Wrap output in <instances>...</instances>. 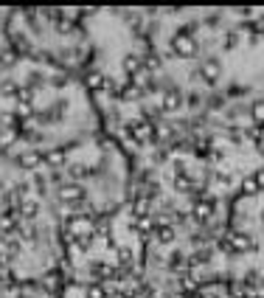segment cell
Segmentation results:
<instances>
[{"label": "cell", "instance_id": "2e32d148", "mask_svg": "<svg viewBox=\"0 0 264 298\" xmlns=\"http://www.w3.org/2000/svg\"><path fill=\"white\" fill-rule=\"evenodd\" d=\"M84 298H107V287L102 281H90L84 287Z\"/></svg>", "mask_w": 264, "mask_h": 298}, {"label": "cell", "instance_id": "603a6c76", "mask_svg": "<svg viewBox=\"0 0 264 298\" xmlns=\"http://www.w3.org/2000/svg\"><path fill=\"white\" fill-rule=\"evenodd\" d=\"M172 169H174V177H180V174H188V166H185L180 158H174V161H172Z\"/></svg>", "mask_w": 264, "mask_h": 298}, {"label": "cell", "instance_id": "8992f818", "mask_svg": "<svg viewBox=\"0 0 264 298\" xmlns=\"http://www.w3.org/2000/svg\"><path fill=\"white\" fill-rule=\"evenodd\" d=\"M68 228H70V234H73V239H76V236H87V234H93V222L87 217H70Z\"/></svg>", "mask_w": 264, "mask_h": 298}, {"label": "cell", "instance_id": "cb8c5ba5", "mask_svg": "<svg viewBox=\"0 0 264 298\" xmlns=\"http://www.w3.org/2000/svg\"><path fill=\"white\" fill-rule=\"evenodd\" d=\"M250 177H253V183H256V189H259V192H264V169H256Z\"/></svg>", "mask_w": 264, "mask_h": 298}, {"label": "cell", "instance_id": "9c48e42d", "mask_svg": "<svg viewBox=\"0 0 264 298\" xmlns=\"http://www.w3.org/2000/svg\"><path fill=\"white\" fill-rule=\"evenodd\" d=\"M191 214H194V219H200V222H205L211 214H214V200H208V197H203V200H197L194 208H191Z\"/></svg>", "mask_w": 264, "mask_h": 298}, {"label": "cell", "instance_id": "ba28073f", "mask_svg": "<svg viewBox=\"0 0 264 298\" xmlns=\"http://www.w3.org/2000/svg\"><path fill=\"white\" fill-rule=\"evenodd\" d=\"M180 104H183V93L177 90V87H169V90L163 93V110H166V113L180 110Z\"/></svg>", "mask_w": 264, "mask_h": 298}, {"label": "cell", "instance_id": "f1b7e54d", "mask_svg": "<svg viewBox=\"0 0 264 298\" xmlns=\"http://www.w3.org/2000/svg\"><path fill=\"white\" fill-rule=\"evenodd\" d=\"M262 222H264V208H262Z\"/></svg>", "mask_w": 264, "mask_h": 298}, {"label": "cell", "instance_id": "4fadbf2b", "mask_svg": "<svg viewBox=\"0 0 264 298\" xmlns=\"http://www.w3.org/2000/svg\"><path fill=\"white\" fill-rule=\"evenodd\" d=\"M124 70L129 73V76H138L141 70H143V59H141L138 54H126V59H124Z\"/></svg>", "mask_w": 264, "mask_h": 298}, {"label": "cell", "instance_id": "6da1fadb", "mask_svg": "<svg viewBox=\"0 0 264 298\" xmlns=\"http://www.w3.org/2000/svg\"><path fill=\"white\" fill-rule=\"evenodd\" d=\"M219 248L228 253H247L256 248V242H253V236H247V234H242V231H233L228 239L219 242Z\"/></svg>", "mask_w": 264, "mask_h": 298}, {"label": "cell", "instance_id": "52a82bcc", "mask_svg": "<svg viewBox=\"0 0 264 298\" xmlns=\"http://www.w3.org/2000/svg\"><path fill=\"white\" fill-rule=\"evenodd\" d=\"M90 276L99 281V278H118L121 276V270L118 267H110L107 262H93L90 264Z\"/></svg>", "mask_w": 264, "mask_h": 298}, {"label": "cell", "instance_id": "3957f363", "mask_svg": "<svg viewBox=\"0 0 264 298\" xmlns=\"http://www.w3.org/2000/svg\"><path fill=\"white\" fill-rule=\"evenodd\" d=\"M172 51L177 54V57H183V59L194 57L197 54V40L188 34V31H180V34L172 40Z\"/></svg>", "mask_w": 264, "mask_h": 298}, {"label": "cell", "instance_id": "d4e9b609", "mask_svg": "<svg viewBox=\"0 0 264 298\" xmlns=\"http://www.w3.org/2000/svg\"><path fill=\"white\" fill-rule=\"evenodd\" d=\"M236 45H239V34H228L225 37V51H233Z\"/></svg>", "mask_w": 264, "mask_h": 298}, {"label": "cell", "instance_id": "f546056e", "mask_svg": "<svg viewBox=\"0 0 264 298\" xmlns=\"http://www.w3.org/2000/svg\"><path fill=\"white\" fill-rule=\"evenodd\" d=\"M124 298H132V296H124Z\"/></svg>", "mask_w": 264, "mask_h": 298}, {"label": "cell", "instance_id": "484cf974", "mask_svg": "<svg viewBox=\"0 0 264 298\" xmlns=\"http://www.w3.org/2000/svg\"><path fill=\"white\" fill-rule=\"evenodd\" d=\"M217 180L222 186H233V174H228V172H217Z\"/></svg>", "mask_w": 264, "mask_h": 298}, {"label": "cell", "instance_id": "83f0119b", "mask_svg": "<svg viewBox=\"0 0 264 298\" xmlns=\"http://www.w3.org/2000/svg\"><path fill=\"white\" fill-rule=\"evenodd\" d=\"M203 298H222V296H219L217 290H205V293H203Z\"/></svg>", "mask_w": 264, "mask_h": 298}, {"label": "cell", "instance_id": "8fae6325", "mask_svg": "<svg viewBox=\"0 0 264 298\" xmlns=\"http://www.w3.org/2000/svg\"><path fill=\"white\" fill-rule=\"evenodd\" d=\"M203 76H205L208 85H214V82L222 76V62H219V59H208L205 65H203Z\"/></svg>", "mask_w": 264, "mask_h": 298}, {"label": "cell", "instance_id": "277c9868", "mask_svg": "<svg viewBox=\"0 0 264 298\" xmlns=\"http://www.w3.org/2000/svg\"><path fill=\"white\" fill-rule=\"evenodd\" d=\"M59 200H62V203H68L70 208L79 206V203H84V189H81V186H76V183L62 186V189H59Z\"/></svg>", "mask_w": 264, "mask_h": 298}, {"label": "cell", "instance_id": "9a60e30c", "mask_svg": "<svg viewBox=\"0 0 264 298\" xmlns=\"http://www.w3.org/2000/svg\"><path fill=\"white\" fill-rule=\"evenodd\" d=\"M17 163H20L23 169H37V166L42 163V155H40V152H25V155H20Z\"/></svg>", "mask_w": 264, "mask_h": 298}, {"label": "cell", "instance_id": "7402d4cb", "mask_svg": "<svg viewBox=\"0 0 264 298\" xmlns=\"http://www.w3.org/2000/svg\"><path fill=\"white\" fill-rule=\"evenodd\" d=\"M87 174H90V169H87L84 163H76V166H70V177H76V180H79V177H87Z\"/></svg>", "mask_w": 264, "mask_h": 298}, {"label": "cell", "instance_id": "5bb4252c", "mask_svg": "<svg viewBox=\"0 0 264 298\" xmlns=\"http://www.w3.org/2000/svg\"><path fill=\"white\" fill-rule=\"evenodd\" d=\"M208 259H211V251H197V253H191V256L185 259V270H194V267H200V264H205Z\"/></svg>", "mask_w": 264, "mask_h": 298}, {"label": "cell", "instance_id": "4316f807", "mask_svg": "<svg viewBox=\"0 0 264 298\" xmlns=\"http://www.w3.org/2000/svg\"><path fill=\"white\" fill-rule=\"evenodd\" d=\"M253 118H256L259 124H264V104H259V107H253Z\"/></svg>", "mask_w": 264, "mask_h": 298}, {"label": "cell", "instance_id": "d6986e66", "mask_svg": "<svg viewBox=\"0 0 264 298\" xmlns=\"http://www.w3.org/2000/svg\"><path fill=\"white\" fill-rule=\"evenodd\" d=\"M65 158H68V152H65V149H54V152H48V155H45V161L51 163V166H62Z\"/></svg>", "mask_w": 264, "mask_h": 298}, {"label": "cell", "instance_id": "ffe728a7", "mask_svg": "<svg viewBox=\"0 0 264 298\" xmlns=\"http://www.w3.org/2000/svg\"><path fill=\"white\" fill-rule=\"evenodd\" d=\"M242 194H247V197L259 194V189H256V183H253V177H250V174H247V177L242 180Z\"/></svg>", "mask_w": 264, "mask_h": 298}, {"label": "cell", "instance_id": "7a4b0ae2", "mask_svg": "<svg viewBox=\"0 0 264 298\" xmlns=\"http://www.w3.org/2000/svg\"><path fill=\"white\" fill-rule=\"evenodd\" d=\"M124 132L132 138L135 144H146V141L152 138V124L143 121V118H129V121L124 124Z\"/></svg>", "mask_w": 264, "mask_h": 298}, {"label": "cell", "instance_id": "30bf717a", "mask_svg": "<svg viewBox=\"0 0 264 298\" xmlns=\"http://www.w3.org/2000/svg\"><path fill=\"white\" fill-rule=\"evenodd\" d=\"M149 211H152V197L149 194H138L135 197V203H132V214H135V219L149 217Z\"/></svg>", "mask_w": 264, "mask_h": 298}, {"label": "cell", "instance_id": "e0dca14e", "mask_svg": "<svg viewBox=\"0 0 264 298\" xmlns=\"http://www.w3.org/2000/svg\"><path fill=\"white\" fill-rule=\"evenodd\" d=\"M87 87H90V90H104V87H107V76L99 73V70H96V73H87Z\"/></svg>", "mask_w": 264, "mask_h": 298}, {"label": "cell", "instance_id": "5b68a950", "mask_svg": "<svg viewBox=\"0 0 264 298\" xmlns=\"http://www.w3.org/2000/svg\"><path fill=\"white\" fill-rule=\"evenodd\" d=\"M115 262H118V270H121V273H124V270H132V264H135V251L126 248V245H118V248H115Z\"/></svg>", "mask_w": 264, "mask_h": 298}, {"label": "cell", "instance_id": "ac0fdd59", "mask_svg": "<svg viewBox=\"0 0 264 298\" xmlns=\"http://www.w3.org/2000/svg\"><path fill=\"white\" fill-rule=\"evenodd\" d=\"M20 214H23L25 219H37V214H40V203H37V200H25L23 206H20Z\"/></svg>", "mask_w": 264, "mask_h": 298}, {"label": "cell", "instance_id": "7c38bea8", "mask_svg": "<svg viewBox=\"0 0 264 298\" xmlns=\"http://www.w3.org/2000/svg\"><path fill=\"white\" fill-rule=\"evenodd\" d=\"M155 239L161 242V245H172L174 242V228L169 222H158L155 225Z\"/></svg>", "mask_w": 264, "mask_h": 298}, {"label": "cell", "instance_id": "44dd1931", "mask_svg": "<svg viewBox=\"0 0 264 298\" xmlns=\"http://www.w3.org/2000/svg\"><path fill=\"white\" fill-rule=\"evenodd\" d=\"M183 259H185L183 253H172V256H169V267H172V270H185Z\"/></svg>", "mask_w": 264, "mask_h": 298}]
</instances>
